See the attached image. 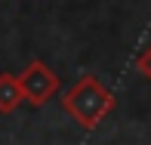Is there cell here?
I'll return each mask as SVG.
<instances>
[{"mask_svg": "<svg viewBox=\"0 0 151 145\" xmlns=\"http://www.w3.org/2000/svg\"><path fill=\"white\" fill-rule=\"evenodd\" d=\"M62 108L83 130H93L114 111V93L96 74H83L77 84H71L62 93Z\"/></svg>", "mask_w": 151, "mask_h": 145, "instance_id": "6da1fadb", "label": "cell"}, {"mask_svg": "<svg viewBox=\"0 0 151 145\" xmlns=\"http://www.w3.org/2000/svg\"><path fill=\"white\" fill-rule=\"evenodd\" d=\"M19 87H22L25 102L34 105V108H40V105H46V102L62 89V80H59V74L52 71L46 62L34 59V62L25 65V71L19 74Z\"/></svg>", "mask_w": 151, "mask_h": 145, "instance_id": "7a4b0ae2", "label": "cell"}, {"mask_svg": "<svg viewBox=\"0 0 151 145\" xmlns=\"http://www.w3.org/2000/svg\"><path fill=\"white\" fill-rule=\"evenodd\" d=\"M25 102L16 74H0V114H12Z\"/></svg>", "mask_w": 151, "mask_h": 145, "instance_id": "3957f363", "label": "cell"}, {"mask_svg": "<svg viewBox=\"0 0 151 145\" xmlns=\"http://www.w3.org/2000/svg\"><path fill=\"white\" fill-rule=\"evenodd\" d=\"M136 71H139L145 80H151V46H145V50L136 56Z\"/></svg>", "mask_w": 151, "mask_h": 145, "instance_id": "277c9868", "label": "cell"}]
</instances>
